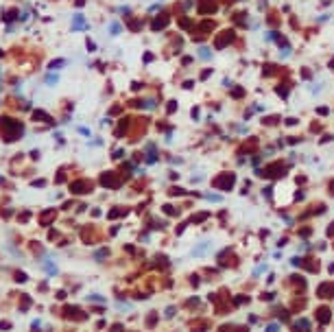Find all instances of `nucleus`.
<instances>
[{
	"label": "nucleus",
	"mask_w": 334,
	"mask_h": 332,
	"mask_svg": "<svg viewBox=\"0 0 334 332\" xmlns=\"http://www.w3.org/2000/svg\"><path fill=\"white\" fill-rule=\"evenodd\" d=\"M231 37H234V33H231V31H225L223 35H219V39H216V46H219V48H225V46H227V42H229Z\"/></svg>",
	"instance_id": "f257e3e1"
},
{
	"label": "nucleus",
	"mask_w": 334,
	"mask_h": 332,
	"mask_svg": "<svg viewBox=\"0 0 334 332\" xmlns=\"http://www.w3.org/2000/svg\"><path fill=\"white\" fill-rule=\"evenodd\" d=\"M87 29V22L83 15H74V31H85Z\"/></svg>",
	"instance_id": "f03ea898"
},
{
	"label": "nucleus",
	"mask_w": 334,
	"mask_h": 332,
	"mask_svg": "<svg viewBox=\"0 0 334 332\" xmlns=\"http://www.w3.org/2000/svg\"><path fill=\"white\" fill-rule=\"evenodd\" d=\"M166 22H168V15H166V13H164V15H159V18H157V20L153 22V29H155V31H159V29H164V24H166Z\"/></svg>",
	"instance_id": "7ed1b4c3"
},
{
	"label": "nucleus",
	"mask_w": 334,
	"mask_h": 332,
	"mask_svg": "<svg viewBox=\"0 0 334 332\" xmlns=\"http://www.w3.org/2000/svg\"><path fill=\"white\" fill-rule=\"evenodd\" d=\"M103 181H105V186H109V188H114V186H118V179L114 181L109 173H105V175H103Z\"/></svg>",
	"instance_id": "20e7f679"
},
{
	"label": "nucleus",
	"mask_w": 334,
	"mask_h": 332,
	"mask_svg": "<svg viewBox=\"0 0 334 332\" xmlns=\"http://www.w3.org/2000/svg\"><path fill=\"white\" fill-rule=\"evenodd\" d=\"M199 57L207 61V59L212 57V53H210V48H205V46H201V48H199Z\"/></svg>",
	"instance_id": "39448f33"
},
{
	"label": "nucleus",
	"mask_w": 334,
	"mask_h": 332,
	"mask_svg": "<svg viewBox=\"0 0 334 332\" xmlns=\"http://www.w3.org/2000/svg\"><path fill=\"white\" fill-rule=\"evenodd\" d=\"M46 83H48V85H55V83H57V75H48V77H46Z\"/></svg>",
	"instance_id": "423d86ee"
},
{
	"label": "nucleus",
	"mask_w": 334,
	"mask_h": 332,
	"mask_svg": "<svg viewBox=\"0 0 334 332\" xmlns=\"http://www.w3.org/2000/svg\"><path fill=\"white\" fill-rule=\"evenodd\" d=\"M46 267H48V273H50V275H55V273H57V267H55L53 262H48V265H46Z\"/></svg>",
	"instance_id": "0eeeda50"
},
{
	"label": "nucleus",
	"mask_w": 334,
	"mask_h": 332,
	"mask_svg": "<svg viewBox=\"0 0 334 332\" xmlns=\"http://www.w3.org/2000/svg\"><path fill=\"white\" fill-rule=\"evenodd\" d=\"M61 63H66V61H63V59H57V61H53L50 66H53V68H57V66H61Z\"/></svg>",
	"instance_id": "6e6552de"
},
{
	"label": "nucleus",
	"mask_w": 334,
	"mask_h": 332,
	"mask_svg": "<svg viewBox=\"0 0 334 332\" xmlns=\"http://www.w3.org/2000/svg\"><path fill=\"white\" fill-rule=\"evenodd\" d=\"M120 31V24H111V33H118Z\"/></svg>",
	"instance_id": "1a4fd4ad"
}]
</instances>
